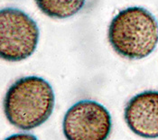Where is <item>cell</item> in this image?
Here are the masks:
<instances>
[{
    "instance_id": "6da1fadb",
    "label": "cell",
    "mask_w": 158,
    "mask_h": 140,
    "mask_svg": "<svg viewBox=\"0 0 158 140\" xmlns=\"http://www.w3.org/2000/svg\"><path fill=\"white\" fill-rule=\"evenodd\" d=\"M55 103L53 90L37 76L18 79L7 90L4 111L9 123L21 130L36 129L51 117Z\"/></svg>"
},
{
    "instance_id": "7a4b0ae2",
    "label": "cell",
    "mask_w": 158,
    "mask_h": 140,
    "mask_svg": "<svg viewBox=\"0 0 158 140\" xmlns=\"http://www.w3.org/2000/svg\"><path fill=\"white\" fill-rule=\"evenodd\" d=\"M108 36L111 47L122 57L146 58L157 45V20L146 8L130 6L111 20Z\"/></svg>"
},
{
    "instance_id": "3957f363",
    "label": "cell",
    "mask_w": 158,
    "mask_h": 140,
    "mask_svg": "<svg viewBox=\"0 0 158 140\" xmlns=\"http://www.w3.org/2000/svg\"><path fill=\"white\" fill-rule=\"evenodd\" d=\"M37 23L24 11L6 7L0 12V55L7 62L30 57L39 42Z\"/></svg>"
},
{
    "instance_id": "277c9868",
    "label": "cell",
    "mask_w": 158,
    "mask_h": 140,
    "mask_svg": "<svg viewBox=\"0 0 158 140\" xmlns=\"http://www.w3.org/2000/svg\"><path fill=\"white\" fill-rule=\"evenodd\" d=\"M112 122L109 110L94 100L73 104L65 113L62 130L67 140H107Z\"/></svg>"
},
{
    "instance_id": "5b68a950",
    "label": "cell",
    "mask_w": 158,
    "mask_h": 140,
    "mask_svg": "<svg viewBox=\"0 0 158 140\" xmlns=\"http://www.w3.org/2000/svg\"><path fill=\"white\" fill-rule=\"evenodd\" d=\"M125 121L133 133L144 138H158V91L136 94L127 103Z\"/></svg>"
},
{
    "instance_id": "8992f818",
    "label": "cell",
    "mask_w": 158,
    "mask_h": 140,
    "mask_svg": "<svg viewBox=\"0 0 158 140\" xmlns=\"http://www.w3.org/2000/svg\"><path fill=\"white\" fill-rule=\"evenodd\" d=\"M37 7L45 15L65 19L75 15L85 6L86 0H35Z\"/></svg>"
},
{
    "instance_id": "52a82bcc",
    "label": "cell",
    "mask_w": 158,
    "mask_h": 140,
    "mask_svg": "<svg viewBox=\"0 0 158 140\" xmlns=\"http://www.w3.org/2000/svg\"><path fill=\"white\" fill-rule=\"evenodd\" d=\"M5 140H37V138L31 134H15Z\"/></svg>"
}]
</instances>
